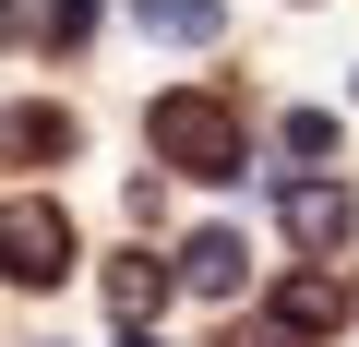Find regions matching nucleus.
<instances>
[{
    "label": "nucleus",
    "instance_id": "nucleus-8",
    "mask_svg": "<svg viewBox=\"0 0 359 347\" xmlns=\"http://www.w3.org/2000/svg\"><path fill=\"white\" fill-rule=\"evenodd\" d=\"M156 299H168V264H156V252H120V264H108V311H132V323H144Z\"/></svg>",
    "mask_w": 359,
    "mask_h": 347
},
{
    "label": "nucleus",
    "instance_id": "nucleus-4",
    "mask_svg": "<svg viewBox=\"0 0 359 347\" xmlns=\"http://www.w3.org/2000/svg\"><path fill=\"white\" fill-rule=\"evenodd\" d=\"M276 228H287L299 252H335V240L359 228V204H347V192H323V180H287V192H276Z\"/></svg>",
    "mask_w": 359,
    "mask_h": 347
},
{
    "label": "nucleus",
    "instance_id": "nucleus-2",
    "mask_svg": "<svg viewBox=\"0 0 359 347\" xmlns=\"http://www.w3.org/2000/svg\"><path fill=\"white\" fill-rule=\"evenodd\" d=\"M60 264H72L60 204H13V216H0V275H13V287H60Z\"/></svg>",
    "mask_w": 359,
    "mask_h": 347
},
{
    "label": "nucleus",
    "instance_id": "nucleus-7",
    "mask_svg": "<svg viewBox=\"0 0 359 347\" xmlns=\"http://www.w3.org/2000/svg\"><path fill=\"white\" fill-rule=\"evenodd\" d=\"M264 311H276L287 335H335V323H347V287H323V275H287Z\"/></svg>",
    "mask_w": 359,
    "mask_h": 347
},
{
    "label": "nucleus",
    "instance_id": "nucleus-6",
    "mask_svg": "<svg viewBox=\"0 0 359 347\" xmlns=\"http://www.w3.org/2000/svg\"><path fill=\"white\" fill-rule=\"evenodd\" d=\"M0 156H13V168H60L72 156V120L60 108H0Z\"/></svg>",
    "mask_w": 359,
    "mask_h": 347
},
{
    "label": "nucleus",
    "instance_id": "nucleus-1",
    "mask_svg": "<svg viewBox=\"0 0 359 347\" xmlns=\"http://www.w3.org/2000/svg\"><path fill=\"white\" fill-rule=\"evenodd\" d=\"M144 132H156V156L180 168V180H240V108L228 96H204V84H180V96H156L144 108Z\"/></svg>",
    "mask_w": 359,
    "mask_h": 347
},
{
    "label": "nucleus",
    "instance_id": "nucleus-11",
    "mask_svg": "<svg viewBox=\"0 0 359 347\" xmlns=\"http://www.w3.org/2000/svg\"><path fill=\"white\" fill-rule=\"evenodd\" d=\"M228 347H299V335H287V323L264 311V323H252V335H228Z\"/></svg>",
    "mask_w": 359,
    "mask_h": 347
},
{
    "label": "nucleus",
    "instance_id": "nucleus-5",
    "mask_svg": "<svg viewBox=\"0 0 359 347\" xmlns=\"http://www.w3.org/2000/svg\"><path fill=\"white\" fill-rule=\"evenodd\" d=\"M132 25H144L156 48H216V36H228L216 0H132Z\"/></svg>",
    "mask_w": 359,
    "mask_h": 347
},
{
    "label": "nucleus",
    "instance_id": "nucleus-10",
    "mask_svg": "<svg viewBox=\"0 0 359 347\" xmlns=\"http://www.w3.org/2000/svg\"><path fill=\"white\" fill-rule=\"evenodd\" d=\"M287 156H299V168H323V156H335V120H311V108H299V120H287Z\"/></svg>",
    "mask_w": 359,
    "mask_h": 347
},
{
    "label": "nucleus",
    "instance_id": "nucleus-12",
    "mask_svg": "<svg viewBox=\"0 0 359 347\" xmlns=\"http://www.w3.org/2000/svg\"><path fill=\"white\" fill-rule=\"evenodd\" d=\"M120 347H156V335H120Z\"/></svg>",
    "mask_w": 359,
    "mask_h": 347
},
{
    "label": "nucleus",
    "instance_id": "nucleus-9",
    "mask_svg": "<svg viewBox=\"0 0 359 347\" xmlns=\"http://www.w3.org/2000/svg\"><path fill=\"white\" fill-rule=\"evenodd\" d=\"M96 36V0H48V48H84Z\"/></svg>",
    "mask_w": 359,
    "mask_h": 347
},
{
    "label": "nucleus",
    "instance_id": "nucleus-3",
    "mask_svg": "<svg viewBox=\"0 0 359 347\" xmlns=\"http://www.w3.org/2000/svg\"><path fill=\"white\" fill-rule=\"evenodd\" d=\"M180 287H192V299H240L252 287V240L240 228H192V240H180Z\"/></svg>",
    "mask_w": 359,
    "mask_h": 347
}]
</instances>
